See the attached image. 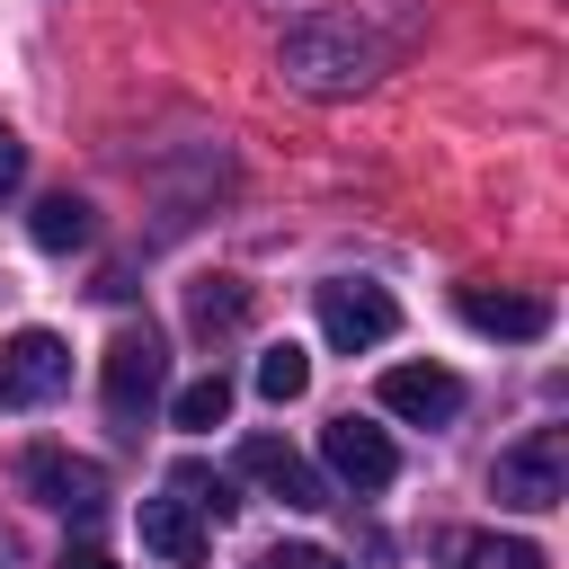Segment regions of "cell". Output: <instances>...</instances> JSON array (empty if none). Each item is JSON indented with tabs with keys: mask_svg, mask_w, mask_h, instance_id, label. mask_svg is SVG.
<instances>
[{
	"mask_svg": "<svg viewBox=\"0 0 569 569\" xmlns=\"http://www.w3.org/2000/svg\"><path fill=\"white\" fill-rule=\"evenodd\" d=\"M18 480H27L44 507H62V516H98V507H107V471H98L89 453H62V445H36V453L18 462Z\"/></svg>",
	"mask_w": 569,
	"mask_h": 569,
	"instance_id": "6",
	"label": "cell"
},
{
	"mask_svg": "<svg viewBox=\"0 0 569 569\" xmlns=\"http://www.w3.org/2000/svg\"><path fill=\"white\" fill-rule=\"evenodd\" d=\"M62 569H116V560H107V551H89V542H80V551H62Z\"/></svg>",
	"mask_w": 569,
	"mask_h": 569,
	"instance_id": "20",
	"label": "cell"
},
{
	"mask_svg": "<svg viewBox=\"0 0 569 569\" xmlns=\"http://www.w3.org/2000/svg\"><path fill=\"white\" fill-rule=\"evenodd\" d=\"M276 71H284L302 98H356V89L382 71V53H373V36H365L356 18L311 9V18H293V27L276 36Z\"/></svg>",
	"mask_w": 569,
	"mask_h": 569,
	"instance_id": "1",
	"label": "cell"
},
{
	"mask_svg": "<svg viewBox=\"0 0 569 569\" xmlns=\"http://www.w3.org/2000/svg\"><path fill=\"white\" fill-rule=\"evenodd\" d=\"M240 471H249V480H267V489H276L284 507H329L320 471H311V462H302V453H293L284 436H249V445H240Z\"/></svg>",
	"mask_w": 569,
	"mask_h": 569,
	"instance_id": "10",
	"label": "cell"
},
{
	"mask_svg": "<svg viewBox=\"0 0 569 569\" xmlns=\"http://www.w3.org/2000/svg\"><path fill=\"white\" fill-rule=\"evenodd\" d=\"M62 382H71V347H62L53 329L0 338V409H36V400H53Z\"/></svg>",
	"mask_w": 569,
	"mask_h": 569,
	"instance_id": "5",
	"label": "cell"
},
{
	"mask_svg": "<svg viewBox=\"0 0 569 569\" xmlns=\"http://www.w3.org/2000/svg\"><path fill=\"white\" fill-rule=\"evenodd\" d=\"M258 569H347V560H338V551H311V542H276Z\"/></svg>",
	"mask_w": 569,
	"mask_h": 569,
	"instance_id": "18",
	"label": "cell"
},
{
	"mask_svg": "<svg viewBox=\"0 0 569 569\" xmlns=\"http://www.w3.org/2000/svg\"><path fill=\"white\" fill-rule=\"evenodd\" d=\"M453 569H551V560L525 533H471V542H453Z\"/></svg>",
	"mask_w": 569,
	"mask_h": 569,
	"instance_id": "14",
	"label": "cell"
},
{
	"mask_svg": "<svg viewBox=\"0 0 569 569\" xmlns=\"http://www.w3.org/2000/svg\"><path fill=\"white\" fill-rule=\"evenodd\" d=\"M489 489H498V507H525V516L560 507V498H569V436H560V427H533V436H516V445L498 453Z\"/></svg>",
	"mask_w": 569,
	"mask_h": 569,
	"instance_id": "2",
	"label": "cell"
},
{
	"mask_svg": "<svg viewBox=\"0 0 569 569\" xmlns=\"http://www.w3.org/2000/svg\"><path fill=\"white\" fill-rule=\"evenodd\" d=\"M453 311H462L480 338H542V329H551V302H542V293H507V284H498V293H489V284H462Z\"/></svg>",
	"mask_w": 569,
	"mask_h": 569,
	"instance_id": "9",
	"label": "cell"
},
{
	"mask_svg": "<svg viewBox=\"0 0 569 569\" xmlns=\"http://www.w3.org/2000/svg\"><path fill=\"white\" fill-rule=\"evenodd\" d=\"M0 569H18V542H9V533H0Z\"/></svg>",
	"mask_w": 569,
	"mask_h": 569,
	"instance_id": "21",
	"label": "cell"
},
{
	"mask_svg": "<svg viewBox=\"0 0 569 569\" xmlns=\"http://www.w3.org/2000/svg\"><path fill=\"white\" fill-rule=\"evenodd\" d=\"M382 409L391 418H418V427H445V418H462V382L445 365H391L382 373Z\"/></svg>",
	"mask_w": 569,
	"mask_h": 569,
	"instance_id": "8",
	"label": "cell"
},
{
	"mask_svg": "<svg viewBox=\"0 0 569 569\" xmlns=\"http://www.w3.org/2000/svg\"><path fill=\"white\" fill-rule=\"evenodd\" d=\"M18 178H27V142H18L9 124H0V204L18 196Z\"/></svg>",
	"mask_w": 569,
	"mask_h": 569,
	"instance_id": "19",
	"label": "cell"
},
{
	"mask_svg": "<svg viewBox=\"0 0 569 569\" xmlns=\"http://www.w3.org/2000/svg\"><path fill=\"white\" fill-rule=\"evenodd\" d=\"M169 418H178V427H222V418H231V382H222V373L187 382V391L169 400Z\"/></svg>",
	"mask_w": 569,
	"mask_h": 569,
	"instance_id": "17",
	"label": "cell"
},
{
	"mask_svg": "<svg viewBox=\"0 0 569 569\" xmlns=\"http://www.w3.org/2000/svg\"><path fill=\"white\" fill-rule=\"evenodd\" d=\"M258 391H267V400H302V391H311V356H302L293 338L267 347V356H258Z\"/></svg>",
	"mask_w": 569,
	"mask_h": 569,
	"instance_id": "16",
	"label": "cell"
},
{
	"mask_svg": "<svg viewBox=\"0 0 569 569\" xmlns=\"http://www.w3.org/2000/svg\"><path fill=\"white\" fill-rule=\"evenodd\" d=\"M391 329H400V302H391L382 284H365V276H329V284H320V338H329V347L356 356V347H382Z\"/></svg>",
	"mask_w": 569,
	"mask_h": 569,
	"instance_id": "4",
	"label": "cell"
},
{
	"mask_svg": "<svg viewBox=\"0 0 569 569\" xmlns=\"http://www.w3.org/2000/svg\"><path fill=\"white\" fill-rule=\"evenodd\" d=\"M187 320H196L204 338L240 329V320H249V284H240V276H196V284H187Z\"/></svg>",
	"mask_w": 569,
	"mask_h": 569,
	"instance_id": "12",
	"label": "cell"
},
{
	"mask_svg": "<svg viewBox=\"0 0 569 569\" xmlns=\"http://www.w3.org/2000/svg\"><path fill=\"white\" fill-rule=\"evenodd\" d=\"M160 382H169V347H160L151 329H116V338H107V365H98V391H107V418H116V427H133V418H151V400H160Z\"/></svg>",
	"mask_w": 569,
	"mask_h": 569,
	"instance_id": "3",
	"label": "cell"
},
{
	"mask_svg": "<svg viewBox=\"0 0 569 569\" xmlns=\"http://www.w3.org/2000/svg\"><path fill=\"white\" fill-rule=\"evenodd\" d=\"M204 516L187 507V498H142V551L151 560H169V569H196L204 560Z\"/></svg>",
	"mask_w": 569,
	"mask_h": 569,
	"instance_id": "11",
	"label": "cell"
},
{
	"mask_svg": "<svg viewBox=\"0 0 569 569\" xmlns=\"http://www.w3.org/2000/svg\"><path fill=\"white\" fill-rule=\"evenodd\" d=\"M320 453H329V471H338L347 489H391V471H400L391 436L365 427V418H329V427H320Z\"/></svg>",
	"mask_w": 569,
	"mask_h": 569,
	"instance_id": "7",
	"label": "cell"
},
{
	"mask_svg": "<svg viewBox=\"0 0 569 569\" xmlns=\"http://www.w3.org/2000/svg\"><path fill=\"white\" fill-rule=\"evenodd\" d=\"M27 231H36V249H53V258H62V249H89V231H98V222H89V204H80V196H44V204L27 213Z\"/></svg>",
	"mask_w": 569,
	"mask_h": 569,
	"instance_id": "13",
	"label": "cell"
},
{
	"mask_svg": "<svg viewBox=\"0 0 569 569\" xmlns=\"http://www.w3.org/2000/svg\"><path fill=\"white\" fill-rule=\"evenodd\" d=\"M169 489H178V498H187L196 516H213V525H222V516L240 507V498H231V471H213V462H196V453H187V462L169 471Z\"/></svg>",
	"mask_w": 569,
	"mask_h": 569,
	"instance_id": "15",
	"label": "cell"
}]
</instances>
